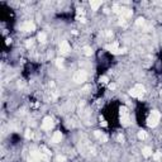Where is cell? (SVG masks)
<instances>
[{"label":"cell","instance_id":"8fae6325","mask_svg":"<svg viewBox=\"0 0 162 162\" xmlns=\"http://www.w3.org/2000/svg\"><path fill=\"white\" fill-rule=\"evenodd\" d=\"M37 39H38L39 43H46V41H47V34L44 33V32H39L38 36H37Z\"/></svg>","mask_w":162,"mask_h":162},{"label":"cell","instance_id":"8992f818","mask_svg":"<svg viewBox=\"0 0 162 162\" xmlns=\"http://www.w3.org/2000/svg\"><path fill=\"white\" fill-rule=\"evenodd\" d=\"M58 51H60L61 54H67L71 52V44L68 43V41H61L60 44H58Z\"/></svg>","mask_w":162,"mask_h":162},{"label":"cell","instance_id":"9c48e42d","mask_svg":"<svg viewBox=\"0 0 162 162\" xmlns=\"http://www.w3.org/2000/svg\"><path fill=\"white\" fill-rule=\"evenodd\" d=\"M142 154L146 158H148V157H152V154H153V152H152V148H151L150 146H146V147H143L142 148Z\"/></svg>","mask_w":162,"mask_h":162},{"label":"cell","instance_id":"3957f363","mask_svg":"<svg viewBox=\"0 0 162 162\" xmlns=\"http://www.w3.org/2000/svg\"><path fill=\"white\" fill-rule=\"evenodd\" d=\"M144 92H146L144 86L141 85V84H137L134 88H132L129 90V95L133 96V98H137V99H142L143 95H144Z\"/></svg>","mask_w":162,"mask_h":162},{"label":"cell","instance_id":"52a82bcc","mask_svg":"<svg viewBox=\"0 0 162 162\" xmlns=\"http://www.w3.org/2000/svg\"><path fill=\"white\" fill-rule=\"evenodd\" d=\"M22 30L26 33H32L36 30V24H34L32 20H27L22 24Z\"/></svg>","mask_w":162,"mask_h":162},{"label":"cell","instance_id":"277c9868","mask_svg":"<svg viewBox=\"0 0 162 162\" xmlns=\"http://www.w3.org/2000/svg\"><path fill=\"white\" fill-rule=\"evenodd\" d=\"M53 125H54L53 119L51 118V117H44L42 123H41V129H42L43 132H50V130L53 128Z\"/></svg>","mask_w":162,"mask_h":162},{"label":"cell","instance_id":"4fadbf2b","mask_svg":"<svg viewBox=\"0 0 162 162\" xmlns=\"http://www.w3.org/2000/svg\"><path fill=\"white\" fill-rule=\"evenodd\" d=\"M137 137H138V139L139 141H144L147 138V133H146V130H139L138 134H137Z\"/></svg>","mask_w":162,"mask_h":162},{"label":"cell","instance_id":"30bf717a","mask_svg":"<svg viewBox=\"0 0 162 162\" xmlns=\"http://www.w3.org/2000/svg\"><path fill=\"white\" fill-rule=\"evenodd\" d=\"M89 5H90L91 10H99V8L103 5V1H90Z\"/></svg>","mask_w":162,"mask_h":162},{"label":"cell","instance_id":"ffe728a7","mask_svg":"<svg viewBox=\"0 0 162 162\" xmlns=\"http://www.w3.org/2000/svg\"><path fill=\"white\" fill-rule=\"evenodd\" d=\"M28 162H37L36 160H33V158H30V160H28Z\"/></svg>","mask_w":162,"mask_h":162},{"label":"cell","instance_id":"6da1fadb","mask_svg":"<svg viewBox=\"0 0 162 162\" xmlns=\"http://www.w3.org/2000/svg\"><path fill=\"white\" fill-rule=\"evenodd\" d=\"M161 118H162L161 112H158L156 109L151 110V113L148 114V118H147V125L150 127V128H154V127H157L158 124H160Z\"/></svg>","mask_w":162,"mask_h":162},{"label":"cell","instance_id":"ba28073f","mask_svg":"<svg viewBox=\"0 0 162 162\" xmlns=\"http://www.w3.org/2000/svg\"><path fill=\"white\" fill-rule=\"evenodd\" d=\"M62 141V132L61 130H56V132H53L52 137H51V142L52 143H60Z\"/></svg>","mask_w":162,"mask_h":162},{"label":"cell","instance_id":"5bb4252c","mask_svg":"<svg viewBox=\"0 0 162 162\" xmlns=\"http://www.w3.org/2000/svg\"><path fill=\"white\" fill-rule=\"evenodd\" d=\"M26 138L27 139H33L34 138V132L32 129H27L26 130Z\"/></svg>","mask_w":162,"mask_h":162},{"label":"cell","instance_id":"5b68a950","mask_svg":"<svg viewBox=\"0 0 162 162\" xmlns=\"http://www.w3.org/2000/svg\"><path fill=\"white\" fill-rule=\"evenodd\" d=\"M86 80H88V74H86L85 70H79L74 75V81L77 82V84H84Z\"/></svg>","mask_w":162,"mask_h":162},{"label":"cell","instance_id":"7c38bea8","mask_svg":"<svg viewBox=\"0 0 162 162\" xmlns=\"http://www.w3.org/2000/svg\"><path fill=\"white\" fill-rule=\"evenodd\" d=\"M82 53L85 54V56H91L92 54V48L90 46H85L82 48Z\"/></svg>","mask_w":162,"mask_h":162},{"label":"cell","instance_id":"9a60e30c","mask_svg":"<svg viewBox=\"0 0 162 162\" xmlns=\"http://www.w3.org/2000/svg\"><path fill=\"white\" fill-rule=\"evenodd\" d=\"M152 158L154 161H162V152H160V151H157L156 153L152 154Z\"/></svg>","mask_w":162,"mask_h":162},{"label":"cell","instance_id":"44dd1931","mask_svg":"<svg viewBox=\"0 0 162 162\" xmlns=\"http://www.w3.org/2000/svg\"><path fill=\"white\" fill-rule=\"evenodd\" d=\"M160 98H161V101H162V90L160 91Z\"/></svg>","mask_w":162,"mask_h":162},{"label":"cell","instance_id":"ac0fdd59","mask_svg":"<svg viewBox=\"0 0 162 162\" xmlns=\"http://www.w3.org/2000/svg\"><path fill=\"white\" fill-rule=\"evenodd\" d=\"M144 23H146V22H144V18H138L136 20V26L137 27H143Z\"/></svg>","mask_w":162,"mask_h":162},{"label":"cell","instance_id":"e0dca14e","mask_svg":"<svg viewBox=\"0 0 162 162\" xmlns=\"http://www.w3.org/2000/svg\"><path fill=\"white\" fill-rule=\"evenodd\" d=\"M33 46H34V39H27L26 41V47L28 48V50H30V48H33Z\"/></svg>","mask_w":162,"mask_h":162},{"label":"cell","instance_id":"d6986e66","mask_svg":"<svg viewBox=\"0 0 162 162\" xmlns=\"http://www.w3.org/2000/svg\"><path fill=\"white\" fill-rule=\"evenodd\" d=\"M67 158L63 156V154H58V156L56 157V162H66Z\"/></svg>","mask_w":162,"mask_h":162},{"label":"cell","instance_id":"2e32d148","mask_svg":"<svg viewBox=\"0 0 162 162\" xmlns=\"http://www.w3.org/2000/svg\"><path fill=\"white\" fill-rule=\"evenodd\" d=\"M100 84H103V85H108L109 84V77L108 76H105V75H103V76H100Z\"/></svg>","mask_w":162,"mask_h":162},{"label":"cell","instance_id":"7a4b0ae2","mask_svg":"<svg viewBox=\"0 0 162 162\" xmlns=\"http://www.w3.org/2000/svg\"><path fill=\"white\" fill-rule=\"evenodd\" d=\"M119 114H120V123H122V125H124V127L129 125L130 118H129L128 108H127V106H124V105H122L119 108Z\"/></svg>","mask_w":162,"mask_h":162}]
</instances>
